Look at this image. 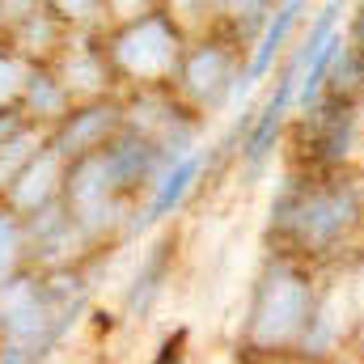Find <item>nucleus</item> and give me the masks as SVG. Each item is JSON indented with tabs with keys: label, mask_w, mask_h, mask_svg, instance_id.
Returning <instances> with one entry per match:
<instances>
[{
	"label": "nucleus",
	"mask_w": 364,
	"mask_h": 364,
	"mask_svg": "<svg viewBox=\"0 0 364 364\" xmlns=\"http://www.w3.org/2000/svg\"><path fill=\"white\" fill-rule=\"evenodd\" d=\"M267 246L279 259L305 263L314 272L339 267L364 250V186L339 170H292L279 186L267 220Z\"/></svg>",
	"instance_id": "1"
},
{
	"label": "nucleus",
	"mask_w": 364,
	"mask_h": 364,
	"mask_svg": "<svg viewBox=\"0 0 364 364\" xmlns=\"http://www.w3.org/2000/svg\"><path fill=\"white\" fill-rule=\"evenodd\" d=\"M326 339H331V322L318 292V272L272 255L250 296L242 356L326 364Z\"/></svg>",
	"instance_id": "2"
},
{
	"label": "nucleus",
	"mask_w": 364,
	"mask_h": 364,
	"mask_svg": "<svg viewBox=\"0 0 364 364\" xmlns=\"http://www.w3.org/2000/svg\"><path fill=\"white\" fill-rule=\"evenodd\" d=\"M81 301L77 279L9 275L0 284V343L4 364H34L64 331Z\"/></svg>",
	"instance_id": "3"
},
{
	"label": "nucleus",
	"mask_w": 364,
	"mask_h": 364,
	"mask_svg": "<svg viewBox=\"0 0 364 364\" xmlns=\"http://www.w3.org/2000/svg\"><path fill=\"white\" fill-rule=\"evenodd\" d=\"M182 51L186 47H182L178 26L161 9L123 21L110 34V47H102L106 68H114L119 77H127L136 85H166V81H174V73L182 64Z\"/></svg>",
	"instance_id": "4"
},
{
	"label": "nucleus",
	"mask_w": 364,
	"mask_h": 364,
	"mask_svg": "<svg viewBox=\"0 0 364 364\" xmlns=\"http://www.w3.org/2000/svg\"><path fill=\"white\" fill-rule=\"evenodd\" d=\"M356 140V102L318 93L301 106V119L288 132L292 170H339L348 166V149Z\"/></svg>",
	"instance_id": "5"
},
{
	"label": "nucleus",
	"mask_w": 364,
	"mask_h": 364,
	"mask_svg": "<svg viewBox=\"0 0 364 364\" xmlns=\"http://www.w3.org/2000/svg\"><path fill=\"white\" fill-rule=\"evenodd\" d=\"M246 47L229 34H208L203 43H195L191 51H182V64L174 73V90L191 110H208L220 106L229 93L246 90V68H242Z\"/></svg>",
	"instance_id": "6"
},
{
	"label": "nucleus",
	"mask_w": 364,
	"mask_h": 364,
	"mask_svg": "<svg viewBox=\"0 0 364 364\" xmlns=\"http://www.w3.org/2000/svg\"><path fill=\"white\" fill-rule=\"evenodd\" d=\"M127 114L114 106V102H90L81 110H68L60 119V132L51 136V149L64 157V161H81L90 153H102L119 132H123Z\"/></svg>",
	"instance_id": "7"
},
{
	"label": "nucleus",
	"mask_w": 364,
	"mask_h": 364,
	"mask_svg": "<svg viewBox=\"0 0 364 364\" xmlns=\"http://www.w3.org/2000/svg\"><path fill=\"white\" fill-rule=\"evenodd\" d=\"M305 4H309V0H279L275 17L267 21V30L259 34V47H255V55H250V64H246V85L267 77V68L275 64V55L284 51V43H288V34H292V26H296V17H301Z\"/></svg>",
	"instance_id": "8"
},
{
	"label": "nucleus",
	"mask_w": 364,
	"mask_h": 364,
	"mask_svg": "<svg viewBox=\"0 0 364 364\" xmlns=\"http://www.w3.org/2000/svg\"><path fill=\"white\" fill-rule=\"evenodd\" d=\"M195 174H199V157H195V153L178 157V161L166 170V178H161L157 195H153V203H149V220H161V216H170V212L182 203V195L191 191Z\"/></svg>",
	"instance_id": "9"
},
{
	"label": "nucleus",
	"mask_w": 364,
	"mask_h": 364,
	"mask_svg": "<svg viewBox=\"0 0 364 364\" xmlns=\"http://www.w3.org/2000/svg\"><path fill=\"white\" fill-rule=\"evenodd\" d=\"M170 250H174V242L153 246V255H149L144 267L136 272V288H132V296H127L132 309H149V301L157 296V288H161V279H166V267H170Z\"/></svg>",
	"instance_id": "10"
},
{
	"label": "nucleus",
	"mask_w": 364,
	"mask_h": 364,
	"mask_svg": "<svg viewBox=\"0 0 364 364\" xmlns=\"http://www.w3.org/2000/svg\"><path fill=\"white\" fill-rule=\"evenodd\" d=\"M26 102H30V106H38V114H55V119H64L68 90H64L60 81H51L47 73H34V77H30V85H26Z\"/></svg>",
	"instance_id": "11"
},
{
	"label": "nucleus",
	"mask_w": 364,
	"mask_h": 364,
	"mask_svg": "<svg viewBox=\"0 0 364 364\" xmlns=\"http://www.w3.org/2000/svg\"><path fill=\"white\" fill-rule=\"evenodd\" d=\"M17 259H21V225L13 208H0V284L13 275Z\"/></svg>",
	"instance_id": "12"
},
{
	"label": "nucleus",
	"mask_w": 364,
	"mask_h": 364,
	"mask_svg": "<svg viewBox=\"0 0 364 364\" xmlns=\"http://www.w3.org/2000/svg\"><path fill=\"white\" fill-rule=\"evenodd\" d=\"M47 13L64 21H90L97 13H106V0H47Z\"/></svg>",
	"instance_id": "13"
},
{
	"label": "nucleus",
	"mask_w": 364,
	"mask_h": 364,
	"mask_svg": "<svg viewBox=\"0 0 364 364\" xmlns=\"http://www.w3.org/2000/svg\"><path fill=\"white\" fill-rule=\"evenodd\" d=\"M21 132H26V114H21V106H0V153L13 149Z\"/></svg>",
	"instance_id": "14"
},
{
	"label": "nucleus",
	"mask_w": 364,
	"mask_h": 364,
	"mask_svg": "<svg viewBox=\"0 0 364 364\" xmlns=\"http://www.w3.org/2000/svg\"><path fill=\"white\" fill-rule=\"evenodd\" d=\"M153 364H186V331H174V335L157 348Z\"/></svg>",
	"instance_id": "15"
},
{
	"label": "nucleus",
	"mask_w": 364,
	"mask_h": 364,
	"mask_svg": "<svg viewBox=\"0 0 364 364\" xmlns=\"http://www.w3.org/2000/svg\"><path fill=\"white\" fill-rule=\"evenodd\" d=\"M356 17H360V21H364V0H360V9H356Z\"/></svg>",
	"instance_id": "16"
},
{
	"label": "nucleus",
	"mask_w": 364,
	"mask_h": 364,
	"mask_svg": "<svg viewBox=\"0 0 364 364\" xmlns=\"http://www.w3.org/2000/svg\"><path fill=\"white\" fill-rule=\"evenodd\" d=\"M0 364H4V356H0Z\"/></svg>",
	"instance_id": "17"
}]
</instances>
